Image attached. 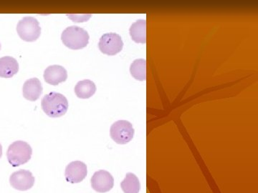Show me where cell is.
Here are the masks:
<instances>
[{
    "label": "cell",
    "instance_id": "cell-2",
    "mask_svg": "<svg viewBox=\"0 0 258 193\" xmlns=\"http://www.w3.org/2000/svg\"><path fill=\"white\" fill-rule=\"evenodd\" d=\"M89 39V35L86 30L76 26L66 28L61 35L63 45L74 50L85 48L88 45Z\"/></svg>",
    "mask_w": 258,
    "mask_h": 193
},
{
    "label": "cell",
    "instance_id": "cell-1",
    "mask_svg": "<svg viewBox=\"0 0 258 193\" xmlns=\"http://www.w3.org/2000/svg\"><path fill=\"white\" fill-rule=\"evenodd\" d=\"M41 107L42 111L47 116L50 118H60L67 113L69 101L63 94L52 92L42 98Z\"/></svg>",
    "mask_w": 258,
    "mask_h": 193
},
{
    "label": "cell",
    "instance_id": "cell-16",
    "mask_svg": "<svg viewBox=\"0 0 258 193\" xmlns=\"http://www.w3.org/2000/svg\"><path fill=\"white\" fill-rule=\"evenodd\" d=\"M130 72L134 79L145 81L147 79V61L144 59L134 60L131 64Z\"/></svg>",
    "mask_w": 258,
    "mask_h": 193
},
{
    "label": "cell",
    "instance_id": "cell-18",
    "mask_svg": "<svg viewBox=\"0 0 258 193\" xmlns=\"http://www.w3.org/2000/svg\"><path fill=\"white\" fill-rule=\"evenodd\" d=\"M0 50H1V44H0Z\"/></svg>",
    "mask_w": 258,
    "mask_h": 193
},
{
    "label": "cell",
    "instance_id": "cell-3",
    "mask_svg": "<svg viewBox=\"0 0 258 193\" xmlns=\"http://www.w3.org/2000/svg\"><path fill=\"white\" fill-rule=\"evenodd\" d=\"M32 149L26 142L16 141L12 143L7 152L8 162L13 167H18L30 161L31 159Z\"/></svg>",
    "mask_w": 258,
    "mask_h": 193
},
{
    "label": "cell",
    "instance_id": "cell-13",
    "mask_svg": "<svg viewBox=\"0 0 258 193\" xmlns=\"http://www.w3.org/2000/svg\"><path fill=\"white\" fill-rule=\"evenodd\" d=\"M129 32L134 42L145 44L147 42V22L144 20H137L132 24Z\"/></svg>",
    "mask_w": 258,
    "mask_h": 193
},
{
    "label": "cell",
    "instance_id": "cell-11",
    "mask_svg": "<svg viewBox=\"0 0 258 193\" xmlns=\"http://www.w3.org/2000/svg\"><path fill=\"white\" fill-rule=\"evenodd\" d=\"M42 93L41 82L37 78L29 79L24 84L23 94L24 98L29 101L35 102L40 98Z\"/></svg>",
    "mask_w": 258,
    "mask_h": 193
},
{
    "label": "cell",
    "instance_id": "cell-9",
    "mask_svg": "<svg viewBox=\"0 0 258 193\" xmlns=\"http://www.w3.org/2000/svg\"><path fill=\"white\" fill-rule=\"evenodd\" d=\"M87 166L81 161H74L66 168V179L70 183L76 184L82 182L87 176Z\"/></svg>",
    "mask_w": 258,
    "mask_h": 193
},
{
    "label": "cell",
    "instance_id": "cell-10",
    "mask_svg": "<svg viewBox=\"0 0 258 193\" xmlns=\"http://www.w3.org/2000/svg\"><path fill=\"white\" fill-rule=\"evenodd\" d=\"M45 82L52 85H57L61 82H66L68 79L67 70L60 65H51L47 67L44 72Z\"/></svg>",
    "mask_w": 258,
    "mask_h": 193
},
{
    "label": "cell",
    "instance_id": "cell-8",
    "mask_svg": "<svg viewBox=\"0 0 258 193\" xmlns=\"http://www.w3.org/2000/svg\"><path fill=\"white\" fill-rule=\"evenodd\" d=\"M91 186L97 192H109L114 186V179L108 171H97L91 177Z\"/></svg>",
    "mask_w": 258,
    "mask_h": 193
},
{
    "label": "cell",
    "instance_id": "cell-12",
    "mask_svg": "<svg viewBox=\"0 0 258 193\" xmlns=\"http://www.w3.org/2000/svg\"><path fill=\"white\" fill-rule=\"evenodd\" d=\"M19 71L18 61L10 56L0 58V77L11 78Z\"/></svg>",
    "mask_w": 258,
    "mask_h": 193
},
{
    "label": "cell",
    "instance_id": "cell-15",
    "mask_svg": "<svg viewBox=\"0 0 258 193\" xmlns=\"http://www.w3.org/2000/svg\"><path fill=\"white\" fill-rule=\"evenodd\" d=\"M120 187L124 193H139L141 184L137 175L128 172L120 183Z\"/></svg>",
    "mask_w": 258,
    "mask_h": 193
},
{
    "label": "cell",
    "instance_id": "cell-4",
    "mask_svg": "<svg viewBox=\"0 0 258 193\" xmlns=\"http://www.w3.org/2000/svg\"><path fill=\"white\" fill-rule=\"evenodd\" d=\"M17 32L24 41L35 42L41 35V28L37 19L25 17L17 25Z\"/></svg>",
    "mask_w": 258,
    "mask_h": 193
},
{
    "label": "cell",
    "instance_id": "cell-14",
    "mask_svg": "<svg viewBox=\"0 0 258 193\" xmlns=\"http://www.w3.org/2000/svg\"><path fill=\"white\" fill-rule=\"evenodd\" d=\"M74 90L78 98L81 99H88L96 93V86L93 81L84 79L77 83Z\"/></svg>",
    "mask_w": 258,
    "mask_h": 193
},
{
    "label": "cell",
    "instance_id": "cell-5",
    "mask_svg": "<svg viewBox=\"0 0 258 193\" xmlns=\"http://www.w3.org/2000/svg\"><path fill=\"white\" fill-rule=\"evenodd\" d=\"M110 135L115 143L119 145H125L132 141L134 138L133 125L126 120H118L111 125Z\"/></svg>",
    "mask_w": 258,
    "mask_h": 193
},
{
    "label": "cell",
    "instance_id": "cell-6",
    "mask_svg": "<svg viewBox=\"0 0 258 193\" xmlns=\"http://www.w3.org/2000/svg\"><path fill=\"white\" fill-rule=\"evenodd\" d=\"M123 42L121 37L116 33L104 34L100 38L98 47L102 53L113 56L123 50Z\"/></svg>",
    "mask_w": 258,
    "mask_h": 193
},
{
    "label": "cell",
    "instance_id": "cell-17",
    "mask_svg": "<svg viewBox=\"0 0 258 193\" xmlns=\"http://www.w3.org/2000/svg\"><path fill=\"white\" fill-rule=\"evenodd\" d=\"M3 156V147H2L1 144H0V158Z\"/></svg>",
    "mask_w": 258,
    "mask_h": 193
},
{
    "label": "cell",
    "instance_id": "cell-7",
    "mask_svg": "<svg viewBox=\"0 0 258 193\" xmlns=\"http://www.w3.org/2000/svg\"><path fill=\"white\" fill-rule=\"evenodd\" d=\"M12 187L20 191L31 189L35 184V177L30 171L20 170L13 172L10 177Z\"/></svg>",
    "mask_w": 258,
    "mask_h": 193
}]
</instances>
